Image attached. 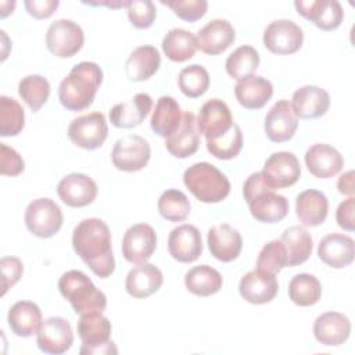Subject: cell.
Instances as JSON below:
<instances>
[{"mask_svg":"<svg viewBox=\"0 0 355 355\" xmlns=\"http://www.w3.org/2000/svg\"><path fill=\"white\" fill-rule=\"evenodd\" d=\"M72 247L96 276L105 279L114 273L115 259L111 247V232L103 219L80 220L72 233Z\"/></svg>","mask_w":355,"mask_h":355,"instance_id":"cell-1","label":"cell"},{"mask_svg":"<svg viewBox=\"0 0 355 355\" xmlns=\"http://www.w3.org/2000/svg\"><path fill=\"white\" fill-rule=\"evenodd\" d=\"M103 82V71L96 62L76 64L58 86V100L68 111H82L93 104Z\"/></svg>","mask_w":355,"mask_h":355,"instance_id":"cell-2","label":"cell"},{"mask_svg":"<svg viewBox=\"0 0 355 355\" xmlns=\"http://www.w3.org/2000/svg\"><path fill=\"white\" fill-rule=\"evenodd\" d=\"M61 295L71 304L75 313L103 312L107 306L105 294L98 290L90 277L80 270H68L58 280Z\"/></svg>","mask_w":355,"mask_h":355,"instance_id":"cell-3","label":"cell"},{"mask_svg":"<svg viewBox=\"0 0 355 355\" xmlns=\"http://www.w3.org/2000/svg\"><path fill=\"white\" fill-rule=\"evenodd\" d=\"M183 183L201 202L223 201L230 193L229 179L209 162H196L183 173Z\"/></svg>","mask_w":355,"mask_h":355,"instance_id":"cell-4","label":"cell"},{"mask_svg":"<svg viewBox=\"0 0 355 355\" xmlns=\"http://www.w3.org/2000/svg\"><path fill=\"white\" fill-rule=\"evenodd\" d=\"M111 322L103 312H89L80 315L78 320V336L83 345L79 352L82 355L90 354H116L118 349L111 337Z\"/></svg>","mask_w":355,"mask_h":355,"instance_id":"cell-5","label":"cell"},{"mask_svg":"<svg viewBox=\"0 0 355 355\" xmlns=\"http://www.w3.org/2000/svg\"><path fill=\"white\" fill-rule=\"evenodd\" d=\"M62 222V211L51 198H36L25 209V225L28 230L40 239L53 237L60 232Z\"/></svg>","mask_w":355,"mask_h":355,"instance_id":"cell-6","label":"cell"},{"mask_svg":"<svg viewBox=\"0 0 355 355\" xmlns=\"http://www.w3.org/2000/svg\"><path fill=\"white\" fill-rule=\"evenodd\" d=\"M85 35L82 28L71 19H57L50 24L46 33L49 51L60 58L73 57L83 46Z\"/></svg>","mask_w":355,"mask_h":355,"instance_id":"cell-7","label":"cell"},{"mask_svg":"<svg viewBox=\"0 0 355 355\" xmlns=\"http://www.w3.org/2000/svg\"><path fill=\"white\" fill-rule=\"evenodd\" d=\"M150 157V144L139 135H128L118 139L111 153L114 166L123 172L141 171L148 164Z\"/></svg>","mask_w":355,"mask_h":355,"instance_id":"cell-8","label":"cell"},{"mask_svg":"<svg viewBox=\"0 0 355 355\" xmlns=\"http://www.w3.org/2000/svg\"><path fill=\"white\" fill-rule=\"evenodd\" d=\"M108 136V125L104 114L90 112L75 118L68 126L69 140L85 150L100 148Z\"/></svg>","mask_w":355,"mask_h":355,"instance_id":"cell-9","label":"cell"},{"mask_svg":"<svg viewBox=\"0 0 355 355\" xmlns=\"http://www.w3.org/2000/svg\"><path fill=\"white\" fill-rule=\"evenodd\" d=\"M263 46L273 54L288 55L297 53L304 43L302 29L291 19H276L263 32Z\"/></svg>","mask_w":355,"mask_h":355,"instance_id":"cell-10","label":"cell"},{"mask_svg":"<svg viewBox=\"0 0 355 355\" xmlns=\"http://www.w3.org/2000/svg\"><path fill=\"white\" fill-rule=\"evenodd\" d=\"M157 248V233L147 223L130 226L122 239V255L135 265L146 263Z\"/></svg>","mask_w":355,"mask_h":355,"instance_id":"cell-11","label":"cell"},{"mask_svg":"<svg viewBox=\"0 0 355 355\" xmlns=\"http://www.w3.org/2000/svg\"><path fill=\"white\" fill-rule=\"evenodd\" d=\"M233 116L227 104L219 98H211L202 104L197 116V126L207 141L218 140L233 128Z\"/></svg>","mask_w":355,"mask_h":355,"instance_id":"cell-12","label":"cell"},{"mask_svg":"<svg viewBox=\"0 0 355 355\" xmlns=\"http://www.w3.org/2000/svg\"><path fill=\"white\" fill-rule=\"evenodd\" d=\"M36 343L42 352L60 355L67 352L73 343L69 322L61 316H51L42 322L36 334Z\"/></svg>","mask_w":355,"mask_h":355,"instance_id":"cell-13","label":"cell"},{"mask_svg":"<svg viewBox=\"0 0 355 355\" xmlns=\"http://www.w3.org/2000/svg\"><path fill=\"white\" fill-rule=\"evenodd\" d=\"M262 175L273 190L290 187L295 184L301 176L300 161L288 151L273 153L265 161Z\"/></svg>","mask_w":355,"mask_h":355,"instance_id":"cell-14","label":"cell"},{"mask_svg":"<svg viewBox=\"0 0 355 355\" xmlns=\"http://www.w3.org/2000/svg\"><path fill=\"white\" fill-rule=\"evenodd\" d=\"M169 255L182 263L197 261L202 254V239L194 225L183 223L171 230L168 237Z\"/></svg>","mask_w":355,"mask_h":355,"instance_id":"cell-15","label":"cell"},{"mask_svg":"<svg viewBox=\"0 0 355 355\" xmlns=\"http://www.w3.org/2000/svg\"><path fill=\"white\" fill-rule=\"evenodd\" d=\"M294 6L300 15L322 31L337 29L344 18L343 7L337 0H295Z\"/></svg>","mask_w":355,"mask_h":355,"instance_id":"cell-16","label":"cell"},{"mask_svg":"<svg viewBox=\"0 0 355 355\" xmlns=\"http://www.w3.org/2000/svg\"><path fill=\"white\" fill-rule=\"evenodd\" d=\"M96 182L85 173H69L64 176L57 186V194L64 204L72 208H80L92 204L97 197Z\"/></svg>","mask_w":355,"mask_h":355,"instance_id":"cell-17","label":"cell"},{"mask_svg":"<svg viewBox=\"0 0 355 355\" xmlns=\"http://www.w3.org/2000/svg\"><path fill=\"white\" fill-rule=\"evenodd\" d=\"M298 128V118L294 114L290 101L279 100L268 111L263 129L268 139L273 143H284L293 139Z\"/></svg>","mask_w":355,"mask_h":355,"instance_id":"cell-18","label":"cell"},{"mask_svg":"<svg viewBox=\"0 0 355 355\" xmlns=\"http://www.w3.org/2000/svg\"><path fill=\"white\" fill-rule=\"evenodd\" d=\"M279 290L276 275L254 269L245 273L239 283L240 295L250 304L261 305L270 302Z\"/></svg>","mask_w":355,"mask_h":355,"instance_id":"cell-19","label":"cell"},{"mask_svg":"<svg viewBox=\"0 0 355 355\" xmlns=\"http://www.w3.org/2000/svg\"><path fill=\"white\" fill-rule=\"evenodd\" d=\"M207 241L211 255L220 262L234 261L243 248L240 232L227 223L212 226L208 230Z\"/></svg>","mask_w":355,"mask_h":355,"instance_id":"cell-20","label":"cell"},{"mask_svg":"<svg viewBox=\"0 0 355 355\" xmlns=\"http://www.w3.org/2000/svg\"><path fill=\"white\" fill-rule=\"evenodd\" d=\"M197 49L208 55H216L226 51L236 39V32L227 19H212L202 26L197 36Z\"/></svg>","mask_w":355,"mask_h":355,"instance_id":"cell-21","label":"cell"},{"mask_svg":"<svg viewBox=\"0 0 355 355\" xmlns=\"http://www.w3.org/2000/svg\"><path fill=\"white\" fill-rule=\"evenodd\" d=\"M290 104L297 118L316 119L327 112L330 107V96L319 86L306 85L294 92Z\"/></svg>","mask_w":355,"mask_h":355,"instance_id":"cell-22","label":"cell"},{"mask_svg":"<svg viewBox=\"0 0 355 355\" xmlns=\"http://www.w3.org/2000/svg\"><path fill=\"white\" fill-rule=\"evenodd\" d=\"M200 135L196 115L183 112L179 128L165 139V147L176 158H189L198 150Z\"/></svg>","mask_w":355,"mask_h":355,"instance_id":"cell-23","label":"cell"},{"mask_svg":"<svg viewBox=\"0 0 355 355\" xmlns=\"http://www.w3.org/2000/svg\"><path fill=\"white\" fill-rule=\"evenodd\" d=\"M349 334L351 322L344 313L324 312L313 322V336L323 345L338 347L349 338Z\"/></svg>","mask_w":355,"mask_h":355,"instance_id":"cell-24","label":"cell"},{"mask_svg":"<svg viewBox=\"0 0 355 355\" xmlns=\"http://www.w3.org/2000/svg\"><path fill=\"white\" fill-rule=\"evenodd\" d=\"M318 255L322 262L334 269H343L352 263L355 255L354 240L343 233L324 236L318 245Z\"/></svg>","mask_w":355,"mask_h":355,"instance_id":"cell-25","label":"cell"},{"mask_svg":"<svg viewBox=\"0 0 355 355\" xmlns=\"http://www.w3.org/2000/svg\"><path fill=\"white\" fill-rule=\"evenodd\" d=\"M153 108V98L147 93H137L129 101L115 104L110 110V122L115 128L130 129L141 125Z\"/></svg>","mask_w":355,"mask_h":355,"instance_id":"cell-26","label":"cell"},{"mask_svg":"<svg viewBox=\"0 0 355 355\" xmlns=\"http://www.w3.org/2000/svg\"><path fill=\"white\" fill-rule=\"evenodd\" d=\"M305 165L315 178L329 179L336 176L343 169L344 158L334 147L316 143L306 150Z\"/></svg>","mask_w":355,"mask_h":355,"instance_id":"cell-27","label":"cell"},{"mask_svg":"<svg viewBox=\"0 0 355 355\" xmlns=\"http://www.w3.org/2000/svg\"><path fill=\"white\" fill-rule=\"evenodd\" d=\"M164 283L162 272L153 263H140L132 268L125 280V288L133 298H147L157 293Z\"/></svg>","mask_w":355,"mask_h":355,"instance_id":"cell-28","label":"cell"},{"mask_svg":"<svg viewBox=\"0 0 355 355\" xmlns=\"http://www.w3.org/2000/svg\"><path fill=\"white\" fill-rule=\"evenodd\" d=\"M234 96L241 107L247 110H259L272 98L273 85L263 76L251 75L236 83Z\"/></svg>","mask_w":355,"mask_h":355,"instance_id":"cell-29","label":"cell"},{"mask_svg":"<svg viewBox=\"0 0 355 355\" xmlns=\"http://www.w3.org/2000/svg\"><path fill=\"white\" fill-rule=\"evenodd\" d=\"M252 218L262 223H277L288 214V200L275 193V190H265L258 193L247 202Z\"/></svg>","mask_w":355,"mask_h":355,"instance_id":"cell-30","label":"cell"},{"mask_svg":"<svg viewBox=\"0 0 355 355\" xmlns=\"http://www.w3.org/2000/svg\"><path fill=\"white\" fill-rule=\"evenodd\" d=\"M297 218L304 226H319L322 225L329 212V201L324 193L309 189L301 191L295 200Z\"/></svg>","mask_w":355,"mask_h":355,"instance_id":"cell-31","label":"cell"},{"mask_svg":"<svg viewBox=\"0 0 355 355\" xmlns=\"http://www.w3.org/2000/svg\"><path fill=\"white\" fill-rule=\"evenodd\" d=\"M8 327L18 337H31L37 334L42 324V311L40 308L31 301H18L15 302L7 316Z\"/></svg>","mask_w":355,"mask_h":355,"instance_id":"cell-32","label":"cell"},{"mask_svg":"<svg viewBox=\"0 0 355 355\" xmlns=\"http://www.w3.org/2000/svg\"><path fill=\"white\" fill-rule=\"evenodd\" d=\"M161 65L159 51L150 44L136 47L125 62L126 76L132 82H143L150 79Z\"/></svg>","mask_w":355,"mask_h":355,"instance_id":"cell-33","label":"cell"},{"mask_svg":"<svg viewBox=\"0 0 355 355\" xmlns=\"http://www.w3.org/2000/svg\"><path fill=\"white\" fill-rule=\"evenodd\" d=\"M183 112L179 103L171 96H161L153 111L150 126L161 137L171 136L180 125Z\"/></svg>","mask_w":355,"mask_h":355,"instance_id":"cell-34","label":"cell"},{"mask_svg":"<svg viewBox=\"0 0 355 355\" xmlns=\"http://www.w3.org/2000/svg\"><path fill=\"white\" fill-rule=\"evenodd\" d=\"M287 255V266H297L308 261L312 254L313 241L302 226H290L280 237Z\"/></svg>","mask_w":355,"mask_h":355,"instance_id":"cell-35","label":"cell"},{"mask_svg":"<svg viewBox=\"0 0 355 355\" xmlns=\"http://www.w3.org/2000/svg\"><path fill=\"white\" fill-rule=\"evenodd\" d=\"M223 284L222 275L209 265H198L184 275L186 288L198 297H209L216 294Z\"/></svg>","mask_w":355,"mask_h":355,"instance_id":"cell-36","label":"cell"},{"mask_svg":"<svg viewBox=\"0 0 355 355\" xmlns=\"http://www.w3.org/2000/svg\"><path fill=\"white\" fill-rule=\"evenodd\" d=\"M197 50L196 36L180 28H173L162 39V51L168 60L173 62H184L190 60Z\"/></svg>","mask_w":355,"mask_h":355,"instance_id":"cell-37","label":"cell"},{"mask_svg":"<svg viewBox=\"0 0 355 355\" xmlns=\"http://www.w3.org/2000/svg\"><path fill=\"white\" fill-rule=\"evenodd\" d=\"M288 297L298 306L315 305L322 297L320 282L311 273H298L288 283Z\"/></svg>","mask_w":355,"mask_h":355,"instance_id":"cell-38","label":"cell"},{"mask_svg":"<svg viewBox=\"0 0 355 355\" xmlns=\"http://www.w3.org/2000/svg\"><path fill=\"white\" fill-rule=\"evenodd\" d=\"M259 67V54L258 51L248 44L237 47L226 60L225 68L230 78L237 82L254 75Z\"/></svg>","mask_w":355,"mask_h":355,"instance_id":"cell-39","label":"cell"},{"mask_svg":"<svg viewBox=\"0 0 355 355\" xmlns=\"http://www.w3.org/2000/svg\"><path fill=\"white\" fill-rule=\"evenodd\" d=\"M18 94L33 112H37L49 100L50 83L42 75H28L19 80Z\"/></svg>","mask_w":355,"mask_h":355,"instance_id":"cell-40","label":"cell"},{"mask_svg":"<svg viewBox=\"0 0 355 355\" xmlns=\"http://www.w3.org/2000/svg\"><path fill=\"white\" fill-rule=\"evenodd\" d=\"M157 207L159 215L169 222L184 220L191 209L190 201L186 194L176 189H169L164 191L158 198Z\"/></svg>","mask_w":355,"mask_h":355,"instance_id":"cell-41","label":"cell"},{"mask_svg":"<svg viewBox=\"0 0 355 355\" xmlns=\"http://www.w3.org/2000/svg\"><path fill=\"white\" fill-rule=\"evenodd\" d=\"M25 125L22 105L12 97L0 96V135L3 137L17 136Z\"/></svg>","mask_w":355,"mask_h":355,"instance_id":"cell-42","label":"cell"},{"mask_svg":"<svg viewBox=\"0 0 355 355\" xmlns=\"http://www.w3.org/2000/svg\"><path fill=\"white\" fill-rule=\"evenodd\" d=\"M178 83L180 92L189 98L202 96L209 87V73L200 64H191L179 72Z\"/></svg>","mask_w":355,"mask_h":355,"instance_id":"cell-43","label":"cell"},{"mask_svg":"<svg viewBox=\"0 0 355 355\" xmlns=\"http://www.w3.org/2000/svg\"><path fill=\"white\" fill-rule=\"evenodd\" d=\"M243 147V133L237 123L220 139L207 141V150L218 159H232L237 157Z\"/></svg>","mask_w":355,"mask_h":355,"instance_id":"cell-44","label":"cell"},{"mask_svg":"<svg viewBox=\"0 0 355 355\" xmlns=\"http://www.w3.org/2000/svg\"><path fill=\"white\" fill-rule=\"evenodd\" d=\"M286 266L287 255L283 243L280 240H272L266 243L258 254L257 269L276 275Z\"/></svg>","mask_w":355,"mask_h":355,"instance_id":"cell-45","label":"cell"},{"mask_svg":"<svg viewBox=\"0 0 355 355\" xmlns=\"http://www.w3.org/2000/svg\"><path fill=\"white\" fill-rule=\"evenodd\" d=\"M126 12L130 24L137 29L150 28L157 17V8L150 0H130L126 4Z\"/></svg>","mask_w":355,"mask_h":355,"instance_id":"cell-46","label":"cell"},{"mask_svg":"<svg viewBox=\"0 0 355 355\" xmlns=\"http://www.w3.org/2000/svg\"><path fill=\"white\" fill-rule=\"evenodd\" d=\"M162 4L172 8L175 15L187 22L201 19L208 10V3L205 0H173L162 1Z\"/></svg>","mask_w":355,"mask_h":355,"instance_id":"cell-47","label":"cell"},{"mask_svg":"<svg viewBox=\"0 0 355 355\" xmlns=\"http://www.w3.org/2000/svg\"><path fill=\"white\" fill-rule=\"evenodd\" d=\"M1 269V295L11 288L22 276L24 265L17 257H3L0 259Z\"/></svg>","mask_w":355,"mask_h":355,"instance_id":"cell-48","label":"cell"},{"mask_svg":"<svg viewBox=\"0 0 355 355\" xmlns=\"http://www.w3.org/2000/svg\"><path fill=\"white\" fill-rule=\"evenodd\" d=\"M0 173L3 176L19 175L25 168L22 157L12 147H8L6 143H0Z\"/></svg>","mask_w":355,"mask_h":355,"instance_id":"cell-49","label":"cell"},{"mask_svg":"<svg viewBox=\"0 0 355 355\" xmlns=\"http://www.w3.org/2000/svg\"><path fill=\"white\" fill-rule=\"evenodd\" d=\"M354 214H355V198L349 197L343 202H340V205L337 207V212H336L337 225L347 232H354L355 230Z\"/></svg>","mask_w":355,"mask_h":355,"instance_id":"cell-50","label":"cell"},{"mask_svg":"<svg viewBox=\"0 0 355 355\" xmlns=\"http://www.w3.org/2000/svg\"><path fill=\"white\" fill-rule=\"evenodd\" d=\"M26 11L36 19H46L54 14L58 8V0H26L25 3Z\"/></svg>","mask_w":355,"mask_h":355,"instance_id":"cell-51","label":"cell"},{"mask_svg":"<svg viewBox=\"0 0 355 355\" xmlns=\"http://www.w3.org/2000/svg\"><path fill=\"white\" fill-rule=\"evenodd\" d=\"M337 189L341 194L354 197L355 189H354V171H347L344 172L337 182Z\"/></svg>","mask_w":355,"mask_h":355,"instance_id":"cell-52","label":"cell"},{"mask_svg":"<svg viewBox=\"0 0 355 355\" xmlns=\"http://www.w3.org/2000/svg\"><path fill=\"white\" fill-rule=\"evenodd\" d=\"M0 7H1V10H0V17H1V18H6L8 14L12 12V10H14V7H15V1H1V3H0Z\"/></svg>","mask_w":355,"mask_h":355,"instance_id":"cell-53","label":"cell"}]
</instances>
